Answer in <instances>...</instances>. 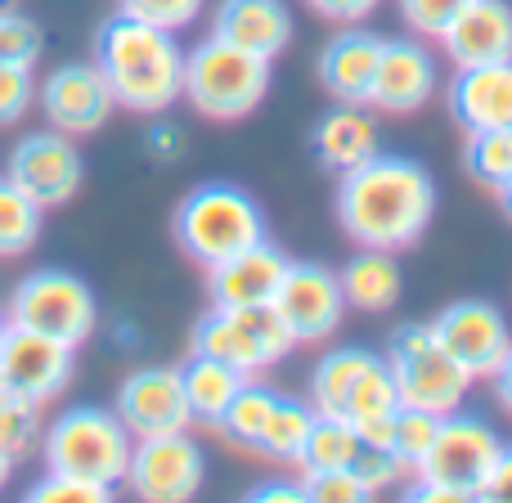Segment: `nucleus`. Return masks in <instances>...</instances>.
<instances>
[{
	"mask_svg": "<svg viewBox=\"0 0 512 503\" xmlns=\"http://www.w3.org/2000/svg\"><path fill=\"white\" fill-rule=\"evenodd\" d=\"M436 216V180L423 162L378 153L337 185V221L360 248L400 252L423 239Z\"/></svg>",
	"mask_w": 512,
	"mask_h": 503,
	"instance_id": "f257e3e1",
	"label": "nucleus"
},
{
	"mask_svg": "<svg viewBox=\"0 0 512 503\" xmlns=\"http://www.w3.org/2000/svg\"><path fill=\"white\" fill-rule=\"evenodd\" d=\"M95 63L108 77V90L131 113H167L185 95V50L176 32L140 23L117 9L95 41Z\"/></svg>",
	"mask_w": 512,
	"mask_h": 503,
	"instance_id": "f03ea898",
	"label": "nucleus"
},
{
	"mask_svg": "<svg viewBox=\"0 0 512 503\" xmlns=\"http://www.w3.org/2000/svg\"><path fill=\"white\" fill-rule=\"evenodd\" d=\"M45 468L72 472L86 481H104V486H122L126 468H131L135 436L117 418V409L99 405H72L59 414L41 436Z\"/></svg>",
	"mask_w": 512,
	"mask_h": 503,
	"instance_id": "7ed1b4c3",
	"label": "nucleus"
},
{
	"mask_svg": "<svg viewBox=\"0 0 512 503\" xmlns=\"http://www.w3.org/2000/svg\"><path fill=\"white\" fill-rule=\"evenodd\" d=\"M265 90H270V59L239 50L216 32L185 54V99L203 117L239 122L261 104Z\"/></svg>",
	"mask_w": 512,
	"mask_h": 503,
	"instance_id": "20e7f679",
	"label": "nucleus"
},
{
	"mask_svg": "<svg viewBox=\"0 0 512 503\" xmlns=\"http://www.w3.org/2000/svg\"><path fill=\"white\" fill-rule=\"evenodd\" d=\"M499 454V436L490 423L468 414H445L436 427L432 450L418 459V486L409 499H436V503H472L481 499L490 463Z\"/></svg>",
	"mask_w": 512,
	"mask_h": 503,
	"instance_id": "39448f33",
	"label": "nucleus"
},
{
	"mask_svg": "<svg viewBox=\"0 0 512 503\" xmlns=\"http://www.w3.org/2000/svg\"><path fill=\"white\" fill-rule=\"evenodd\" d=\"M176 239L194 261L212 270L216 261L265 239V216L239 185H198L176 207Z\"/></svg>",
	"mask_w": 512,
	"mask_h": 503,
	"instance_id": "423d86ee",
	"label": "nucleus"
},
{
	"mask_svg": "<svg viewBox=\"0 0 512 503\" xmlns=\"http://www.w3.org/2000/svg\"><path fill=\"white\" fill-rule=\"evenodd\" d=\"M387 369L396 378L400 405L427 409V414H459V405L468 400L472 378L459 360L441 346V337L432 333V324H405L391 337Z\"/></svg>",
	"mask_w": 512,
	"mask_h": 503,
	"instance_id": "0eeeda50",
	"label": "nucleus"
},
{
	"mask_svg": "<svg viewBox=\"0 0 512 503\" xmlns=\"http://www.w3.org/2000/svg\"><path fill=\"white\" fill-rule=\"evenodd\" d=\"M292 346H297V333L283 324L274 301H265V306H216L194 328V351L230 364L243 378H252L265 364H279Z\"/></svg>",
	"mask_w": 512,
	"mask_h": 503,
	"instance_id": "6e6552de",
	"label": "nucleus"
},
{
	"mask_svg": "<svg viewBox=\"0 0 512 503\" xmlns=\"http://www.w3.org/2000/svg\"><path fill=\"white\" fill-rule=\"evenodd\" d=\"M9 324L36 328L45 337H59L68 346H81L99 324V301L86 279L72 270H32L9 297Z\"/></svg>",
	"mask_w": 512,
	"mask_h": 503,
	"instance_id": "1a4fd4ad",
	"label": "nucleus"
},
{
	"mask_svg": "<svg viewBox=\"0 0 512 503\" xmlns=\"http://www.w3.org/2000/svg\"><path fill=\"white\" fill-rule=\"evenodd\" d=\"M203 445L185 432L167 436H140L131 450V468H126V486L144 503H185L203 490Z\"/></svg>",
	"mask_w": 512,
	"mask_h": 503,
	"instance_id": "9d476101",
	"label": "nucleus"
},
{
	"mask_svg": "<svg viewBox=\"0 0 512 503\" xmlns=\"http://www.w3.org/2000/svg\"><path fill=\"white\" fill-rule=\"evenodd\" d=\"M5 180L14 189H23L41 212H50V207H63L81 189V180H86V162H81L72 135L36 131V135H27V140L14 144Z\"/></svg>",
	"mask_w": 512,
	"mask_h": 503,
	"instance_id": "9b49d317",
	"label": "nucleus"
},
{
	"mask_svg": "<svg viewBox=\"0 0 512 503\" xmlns=\"http://www.w3.org/2000/svg\"><path fill=\"white\" fill-rule=\"evenodd\" d=\"M117 418L126 432L140 436H167V432H189L194 414H189L185 378L171 364H144L117 391Z\"/></svg>",
	"mask_w": 512,
	"mask_h": 503,
	"instance_id": "f8f14e48",
	"label": "nucleus"
},
{
	"mask_svg": "<svg viewBox=\"0 0 512 503\" xmlns=\"http://www.w3.org/2000/svg\"><path fill=\"white\" fill-rule=\"evenodd\" d=\"M274 310L297 333V342H324L342 324V279L319 261H288L279 292H274Z\"/></svg>",
	"mask_w": 512,
	"mask_h": 503,
	"instance_id": "ddd939ff",
	"label": "nucleus"
},
{
	"mask_svg": "<svg viewBox=\"0 0 512 503\" xmlns=\"http://www.w3.org/2000/svg\"><path fill=\"white\" fill-rule=\"evenodd\" d=\"M432 333L441 337V346L472 373V378H495V369L504 364L512 346V328L504 310L490 301H454L436 315Z\"/></svg>",
	"mask_w": 512,
	"mask_h": 503,
	"instance_id": "4468645a",
	"label": "nucleus"
},
{
	"mask_svg": "<svg viewBox=\"0 0 512 503\" xmlns=\"http://www.w3.org/2000/svg\"><path fill=\"white\" fill-rule=\"evenodd\" d=\"M36 99H41V113L50 117L54 131L72 135V140L77 135H95L108 122V113L117 108L99 63H63V68H54L41 81Z\"/></svg>",
	"mask_w": 512,
	"mask_h": 503,
	"instance_id": "2eb2a0df",
	"label": "nucleus"
},
{
	"mask_svg": "<svg viewBox=\"0 0 512 503\" xmlns=\"http://www.w3.org/2000/svg\"><path fill=\"white\" fill-rule=\"evenodd\" d=\"M72 351L77 346L59 342V337L9 324L5 342H0V382L14 396L54 400L72 382Z\"/></svg>",
	"mask_w": 512,
	"mask_h": 503,
	"instance_id": "dca6fc26",
	"label": "nucleus"
},
{
	"mask_svg": "<svg viewBox=\"0 0 512 503\" xmlns=\"http://www.w3.org/2000/svg\"><path fill=\"white\" fill-rule=\"evenodd\" d=\"M436 59L423 41H382L378 77H373L369 108L378 113H418L436 95Z\"/></svg>",
	"mask_w": 512,
	"mask_h": 503,
	"instance_id": "f3484780",
	"label": "nucleus"
},
{
	"mask_svg": "<svg viewBox=\"0 0 512 503\" xmlns=\"http://www.w3.org/2000/svg\"><path fill=\"white\" fill-rule=\"evenodd\" d=\"M454 68H486L512 59V5L508 0H468L441 32Z\"/></svg>",
	"mask_w": 512,
	"mask_h": 503,
	"instance_id": "a211bd4d",
	"label": "nucleus"
},
{
	"mask_svg": "<svg viewBox=\"0 0 512 503\" xmlns=\"http://www.w3.org/2000/svg\"><path fill=\"white\" fill-rule=\"evenodd\" d=\"M283 270H288V256L261 239L212 265V301L216 306H265L279 292Z\"/></svg>",
	"mask_w": 512,
	"mask_h": 503,
	"instance_id": "6ab92c4d",
	"label": "nucleus"
},
{
	"mask_svg": "<svg viewBox=\"0 0 512 503\" xmlns=\"http://www.w3.org/2000/svg\"><path fill=\"white\" fill-rule=\"evenodd\" d=\"M378 59H382V36L355 27V32H342L324 45V54H319V81H324V90L337 104L369 108Z\"/></svg>",
	"mask_w": 512,
	"mask_h": 503,
	"instance_id": "aec40b11",
	"label": "nucleus"
},
{
	"mask_svg": "<svg viewBox=\"0 0 512 503\" xmlns=\"http://www.w3.org/2000/svg\"><path fill=\"white\" fill-rule=\"evenodd\" d=\"M450 113L468 131L512 126V59L486 63V68H459V77L450 81Z\"/></svg>",
	"mask_w": 512,
	"mask_h": 503,
	"instance_id": "412c9836",
	"label": "nucleus"
},
{
	"mask_svg": "<svg viewBox=\"0 0 512 503\" xmlns=\"http://www.w3.org/2000/svg\"><path fill=\"white\" fill-rule=\"evenodd\" d=\"M212 32L221 36V41L239 45V50L274 59V54H283L292 41V14L283 0H221Z\"/></svg>",
	"mask_w": 512,
	"mask_h": 503,
	"instance_id": "4be33fe9",
	"label": "nucleus"
},
{
	"mask_svg": "<svg viewBox=\"0 0 512 503\" xmlns=\"http://www.w3.org/2000/svg\"><path fill=\"white\" fill-rule=\"evenodd\" d=\"M310 144H315V158L328 171L346 176V171L364 167L369 158H378V126H373V117L360 104H342L319 117Z\"/></svg>",
	"mask_w": 512,
	"mask_h": 503,
	"instance_id": "5701e85b",
	"label": "nucleus"
},
{
	"mask_svg": "<svg viewBox=\"0 0 512 503\" xmlns=\"http://www.w3.org/2000/svg\"><path fill=\"white\" fill-rule=\"evenodd\" d=\"M337 279H342L346 306L369 310V315L373 310H391L400 301V288H405L396 256L382 252V248H360V256H351Z\"/></svg>",
	"mask_w": 512,
	"mask_h": 503,
	"instance_id": "b1692460",
	"label": "nucleus"
},
{
	"mask_svg": "<svg viewBox=\"0 0 512 503\" xmlns=\"http://www.w3.org/2000/svg\"><path fill=\"white\" fill-rule=\"evenodd\" d=\"M180 378H185V396H189V414H194V423H212V427H221L230 400L239 396V387L248 382L239 369L212 360V355H198V351H194V360L180 369Z\"/></svg>",
	"mask_w": 512,
	"mask_h": 503,
	"instance_id": "393cba45",
	"label": "nucleus"
},
{
	"mask_svg": "<svg viewBox=\"0 0 512 503\" xmlns=\"http://www.w3.org/2000/svg\"><path fill=\"white\" fill-rule=\"evenodd\" d=\"M378 360L373 351L364 346H342V351H328L324 360L315 364V378H310V405L315 414H337L342 418L346 400H351L355 382L364 378V369Z\"/></svg>",
	"mask_w": 512,
	"mask_h": 503,
	"instance_id": "a878e982",
	"label": "nucleus"
},
{
	"mask_svg": "<svg viewBox=\"0 0 512 503\" xmlns=\"http://www.w3.org/2000/svg\"><path fill=\"white\" fill-rule=\"evenodd\" d=\"M360 445L364 441H360V432H355V423H346V418H337V414H315L306 445H301V454H297L301 477L351 468V463L360 459Z\"/></svg>",
	"mask_w": 512,
	"mask_h": 503,
	"instance_id": "bb28decb",
	"label": "nucleus"
},
{
	"mask_svg": "<svg viewBox=\"0 0 512 503\" xmlns=\"http://www.w3.org/2000/svg\"><path fill=\"white\" fill-rule=\"evenodd\" d=\"M310 423H315V405H310V400H279L261 432V441H256V450L274 463H297L301 445H306V436H310Z\"/></svg>",
	"mask_w": 512,
	"mask_h": 503,
	"instance_id": "cd10ccee",
	"label": "nucleus"
},
{
	"mask_svg": "<svg viewBox=\"0 0 512 503\" xmlns=\"http://www.w3.org/2000/svg\"><path fill=\"white\" fill-rule=\"evenodd\" d=\"M400 409V391H396V378H391L387 360H373L369 369H364V378L355 382L351 400H346L342 418L346 423H373V418H391Z\"/></svg>",
	"mask_w": 512,
	"mask_h": 503,
	"instance_id": "c85d7f7f",
	"label": "nucleus"
},
{
	"mask_svg": "<svg viewBox=\"0 0 512 503\" xmlns=\"http://www.w3.org/2000/svg\"><path fill=\"white\" fill-rule=\"evenodd\" d=\"M36 239H41V207L23 189L0 180V256H23Z\"/></svg>",
	"mask_w": 512,
	"mask_h": 503,
	"instance_id": "c756f323",
	"label": "nucleus"
},
{
	"mask_svg": "<svg viewBox=\"0 0 512 503\" xmlns=\"http://www.w3.org/2000/svg\"><path fill=\"white\" fill-rule=\"evenodd\" d=\"M274 405H279V396H274V391L256 387V382H243L239 396L230 400V409H225V418H221L225 436H234L239 445H252V450H256V441H261V432H265V423H270Z\"/></svg>",
	"mask_w": 512,
	"mask_h": 503,
	"instance_id": "7c9ffc66",
	"label": "nucleus"
},
{
	"mask_svg": "<svg viewBox=\"0 0 512 503\" xmlns=\"http://www.w3.org/2000/svg\"><path fill=\"white\" fill-rule=\"evenodd\" d=\"M45 436L41 427V400L32 396H14L9 391L5 400H0V450L9 454V459H23V454H32V445Z\"/></svg>",
	"mask_w": 512,
	"mask_h": 503,
	"instance_id": "2f4dec72",
	"label": "nucleus"
},
{
	"mask_svg": "<svg viewBox=\"0 0 512 503\" xmlns=\"http://www.w3.org/2000/svg\"><path fill=\"white\" fill-rule=\"evenodd\" d=\"M468 171L486 185L504 189L512 180V126H495V131H472L468 144Z\"/></svg>",
	"mask_w": 512,
	"mask_h": 503,
	"instance_id": "473e14b6",
	"label": "nucleus"
},
{
	"mask_svg": "<svg viewBox=\"0 0 512 503\" xmlns=\"http://www.w3.org/2000/svg\"><path fill=\"white\" fill-rule=\"evenodd\" d=\"M436 427H441V414H427V409H414V405L396 409V454L409 472H414L418 459L432 450Z\"/></svg>",
	"mask_w": 512,
	"mask_h": 503,
	"instance_id": "72a5a7b5",
	"label": "nucleus"
},
{
	"mask_svg": "<svg viewBox=\"0 0 512 503\" xmlns=\"http://www.w3.org/2000/svg\"><path fill=\"white\" fill-rule=\"evenodd\" d=\"M113 490L117 486H104V481H86V477H72V472L50 468L32 490H27V499H36V503H104V499H113Z\"/></svg>",
	"mask_w": 512,
	"mask_h": 503,
	"instance_id": "f704fd0d",
	"label": "nucleus"
},
{
	"mask_svg": "<svg viewBox=\"0 0 512 503\" xmlns=\"http://www.w3.org/2000/svg\"><path fill=\"white\" fill-rule=\"evenodd\" d=\"M41 59V27L23 18L18 9L0 5V63H32Z\"/></svg>",
	"mask_w": 512,
	"mask_h": 503,
	"instance_id": "c9c22d12",
	"label": "nucleus"
},
{
	"mask_svg": "<svg viewBox=\"0 0 512 503\" xmlns=\"http://www.w3.org/2000/svg\"><path fill=\"white\" fill-rule=\"evenodd\" d=\"M203 5L207 0H122V14L153 27H167V32H180V27H189L203 14Z\"/></svg>",
	"mask_w": 512,
	"mask_h": 503,
	"instance_id": "e433bc0d",
	"label": "nucleus"
},
{
	"mask_svg": "<svg viewBox=\"0 0 512 503\" xmlns=\"http://www.w3.org/2000/svg\"><path fill=\"white\" fill-rule=\"evenodd\" d=\"M306 481V499H324V503H360L373 499V490L360 481L355 468H333V472H310Z\"/></svg>",
	"mask_w": 512,
	"mask_h": 503,
	"instance_id": "4c0bfd02",
	"label": "nucleus"
},
{
	"mask_svg": "<svg viewBox=\"0 0 512 503\" xmlns=\"http://www.w3.org/2000/svg\"><path fill=\"white\" fill-rule=\"evenodd\" d=\"M463 5L468 0H400V18L409 23L414 36H436L441 41V32L459 18Z\"/></svg>",
	"mask_w": 512,
	"mask_h": 503,
	"instance_id": "58836bf2",
	"label": "nucleus"
},
{
	"mask_svg": "<svg viewBox=\"0 0 512 503\" xmlns=\"http://www.w3.org/2000/svg\"><path fill=\"white\" fill-rule=\"evenodd\" d=\"M32 68L27 63H0V126H14L32 108Z\"/></svg>",
	"mask_w": 512,
	"mask_h": 503,
	"instance_id": "ea45409f",
	"label": "nucleus"
},
{
	"mask_svg": "<svg viewBox=\"0 0 512 503\" xmlns=\"http://www.w3.org/2000/svg\"><path fill=\"white\" fill-rule=\"evenodd\" d=\"M355 472H360V481L373 490V495H382V490L391 486L396 477H405V463H400V454H391V450H373V445H360V459L351 463Z\"/></svg>",
	"mask_w": 512,
	"mask_h": 503,
	"instance_id": "a19ab883",
	"label": "nucleus"
},
{
	"mask_svg": "<svg viewBox=\"0 0 512 503\" xmlns=\"http://www.w3.org/2000/svg\"><path fill=\"white\" fill-rule=\"evenodd\" d=\"M481 499H504V503H512V445H499L495 463H490L486 481H481Z\"/></svg>",
	"mask_w": 512,
	"mask_h": 503,
	"instance_id": "79ce46f5",
	"label": "nucleus"
},
{
	"mask_svg": "<svg viewBox=\"0 0 512 503\" xmlns=\"http://www.w3.org/2000/svg\"><path fill=\"white\" fill-rule=\"evenodd\" d=\"M315 14L333 18V23H360V18H369L373 9L382 5V0H306Z\"/></svg>",
	"mask_w": 512,
	"mask_h": 503,
	"instance_id": "37998d69",
	"label": "nucleus"
},
{
	"mask_svg": "<svg viewBox=\"0 0 512 503\" xmlns=\"http://www.w3.org/2000/svg\"><path fill=\"white\" fill-rule=\"evenodd\" d=\"M180 144H185V135H180L171 122H158L149 131V149L158 153V158H180Z\"/></svg>",
	"mask_w": 512,
	"mask_h": 503,
	"instance_id": "c03bdc74",
	"label": "nucleus"
},
{
	"mask_svg": "<svg viewBox=\"0 0 512 503\" xmlns=\"http://www.w3.org/2000/svg\"><path fill=\"white\" fill-rule=\"evenodd\" d=\"M252 499H306V481H265L252 490Z\"/></svg>",
	"mask_w": 512,
	"mask_h": 503,
	"instance_id": "a18cd8bd",
	"label": "nucleus"
},
{
	"mask_svg": "<svg viewBox=\"0 0 512 503\" xmlns=\"http://www.w3.org/2000/svg\"><path fill=\"white\" fill-rule=\"evenodd\" d=\"M495 391H499V400H504V409L512 414V346H508L504 364L495 369Z\"/></svg>",
	"mask_w": 512,
	"mask_h": 503,
	"instance_id": "49530a36",
	"label": "nucleus"
},
{
	"mask_svg": "<svg viewBox=\"0 0 512 503\" xmlns=\"http://www.w3.org/2000/svg\"><path fill=\"white\" fill-rule=\"evenodd\" d=\"M9 472H14V459H9V454H5V450H0V490H5Z\"/></svg>",
	"mask_w": 512,
	"mask_h": 503,
	"instance_id": "de8ad7c7",
	"label": "nucleus"
},
{
	"mask_svg": "<svg viewBox=\"0 0 512 503\" xmlns=\"http://www.w3.org/2000/svg\"><path fill=\"white\" fill-rule=\"evenodd\" d=\"M5 333H9V315L0 310V342H5Z\"/></svg>",
	"mask_w": 512,
	"mask_h": 503,
	"instance_id": "09e8293b",
	"label": "nucleus"
},
{
	"mask_svg": "<svg viewBox=\"0 0 512 503\" xmlns=\"http://www.w3.org/2000/svg\"><path fill=\"white\" fill-rule=\"evenodd\" d=\"M499 194H504V203H508V212H512V180H508L504 189H499Z\"/></svg>",
	"mask_w": 512,
	"mask_h": 503,
	"instance_id": "8fccbe9b",
	"label": "nucleus"
},
{
	"mask_svg": "<svg viewBox=\"0 0 512 503\" xmlns=\"http://www.w3.org/2000/svg\"><path fill=\"white\" fill-rule=\"evenodd\" d=\"M9 396V387H5V382H0V400H5Z\"/></svg>",
	"mask_w": 512,
	"mask_h": 503,
	"instance_id": "3c124183",
	"label": "nucleus"
},
{
	"mask_svg": "<svg viewBox=\"0 0 512 503\" xmlns=\"http://www.w3.org/2000/svg\"><path fill=\"white\" fill-rule=\"evenodd\" d=\"M0 5H9V0H0Z\"/></svg>",
	"mask_w": 512,
	"mask_h": 503,
	"instance_id": "603ef678",
	"label": "nucleus"
}]
</instances>
